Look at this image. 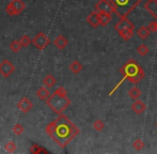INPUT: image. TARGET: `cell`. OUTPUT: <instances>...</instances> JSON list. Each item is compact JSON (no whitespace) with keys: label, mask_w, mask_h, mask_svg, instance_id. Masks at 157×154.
I'll use <instances>...</instances> for the list:
<instances>
[{"label":"cell","mask_w":157,"mask_h":154,"mask_svg":"<svg viewBox=\"0 0 157 154\" xmlns=\"http://www.w3.org/2000/svg\"><path fill=\"white\" fill-rule=\"evenodd\" d=\"M46 132L60 148H65L79 134V129L67 117L60 115L47 125Z\"/></svg>","instance_id":"cell-1"},{"label":"cell","mask_w":157,"mask_h":154,"mask_svg":"<svg viewBox=\"0 0 157 154\" xmlns=\"http://www.w3.org/2000/svg\"><path fill=\"white\" fill-rule=\"evenodd\" d=\"M120 73L122 74V78L114 86L113 89L109 92V96L116 93L119 88L121 87V85L123 83H125V81H129V83H134V85H138L140 81L143 80V78L145 76L142 67L139 65L137 63V61H135L134 59H130V60H128L127 62H125L123 64V67L120 69Z\"/></svg>","instance_id":"cell-2"},{"label":"cell","mask_w":157,"mask_h":154,"mask_svg":"<svg viewBox=\"0 0 157 154\" xmlns=\"http://www.w3.org/2000/svg\"><path fill=\"white\" fill-rule=\"evenodd\" d=\"M46 104L54 113L61 115L71 105V100L67 98V92H66L65 88L59 87L54 92V94H52L46 100Z\"/></svg>","instance_id":"cell-3"},{"label":"cell","mask_w":157,"mask_h":154,"mask_svg":"<svg viewBox=\"0 0 157 154\" xmlns=\"http://www.w3.org/2000/svg\"><path fill=\"white\" fill-rule=\"evenodd\" d=\"M119 18L127 17L143 0H109Z\"/></svg>","instance_id":"cell-4"},{"label":"cell","mask_w":157,"mask_h":154,"mask_svg":"<svg viewBox=\"0 0 157 154\" xmlns=\"http://www.w3.org/2000/svg\"><path fill=\"white\" fill-rule=\"evenodd\" d=\"M33 45L35 46L39 49H44L45 47H47L48 45L50 44V40L47 38V36H45V33L43 32H40L35 36V38L32 40Z\"/></svg>","instance_id":"cell-5"},{"label":"cell","mask_w":157,"mask_h":154,"mask_svg":"<svg viewBox=\"0 0 157 154\" xmlns=\"http://www.w3.org/2000/svg\"><path fill=\"white\" fill-rule=\"evenodd\" d=\"M94 9L97 12H106V13H111V14L114 13V9L109 0H99L95 4Z\"/></svg>","instance_id":"cell-6"},{"label":"cell","mask_w":157,"mask_h":154,"mask_svg":"<svg viewBox=\"0 0 157 154\" xmlns=\"http://www.w3.org/2000/svg\"><path fill=\"white\" fill-rule=\"evenodd\" d=\"M15 71V67L9 60H3L0 63V74L3 77H10Z\"/></svg>","instance_id":"cell-7"},{"label":"cell","mask_w":157,"mask_h":154,"mask_svg":"<svg viewBox=\"0 0 157 154\" xmlns=\"http://www.w3.org/2000/svg\"><path fill=\"white\" fill-rule=\"evenodd\" d=\"M135 29V24L132 23L127 17H124V18H120V21L114 25V29L117 31H121V30H124V29Z\"/></svg>","instance_id":"cell-8"},{"label":"cell","mask_w":157,"mask_h":154,"mask_svg":"<svg viewBox=\"0 0 157 154\" xmlns=\"http://www.w3.org/2000/svg\"><path fill=\"white\" fill-rule=\"evenodd\" d=\"M130 108H132V110L134 111L136 115H142L145 111V109H147V105H145L144 102H142V101H140L138 98V100L134 101V103L132 104Z\"/></svg>","instance_id":"cell-9"},{"label":"cell","mask_w":157,"mask_h":154,"mask_svg":"<svg viewBox=\"0 0 157 154\" xmlns=\"http://www.w3.org/2000/svg\"><path fill=\"white\" fill-rule=\"evenodd\" d=\"M87 23L93 28H97L98 26H101V24H99V13L96 10H94L93 12H91L87 16Z\"/></svg>","instance_id":"cell-10"},{"label":"cell","mask_w":157,"mask_h":154,"mask_svg":"<svg viewBox=\"0 0 157 154\" xmlns=\"http://www.w3.org/2000/svg\"><path fill=\"white\" fill-rule=\"evenodd\" d=\"M144 9L154 17L157 19V0H149L144 3Z\"/></svg>","instance_id":"cell-11"},{"label":"cell","mask_w":157,"mask_h":154,"mask_svg":"<svg viewBox=\"0 0 157 154\" xmlns=\"http://www.w3.org/2000/svg\"><path fill=\"white\" fill-rule=\"evenodd\" d=\"M32 107H33L32 103L30 102L27 98H23L17 103V108L23 111V113H28V111H30L32 109Z\"/></svg>","instance_id":"cell-12"},{"label":"cell","mask_w":157,"mask_h":154,"mask_svg":"<svg viewBox=\"0 0 157 154\" xmlns=\"http://www.w3.org/2000/svg\"><path fill=\"white\" fill-rule=\"evenodd\" d=\"M98 13H99V24H101V26L105 27V26H107L111 21L112 14L106 12H98Z\"/></svg>","instance_id":"cell-13"},{"label":"cell","mask_w":157,"mask_h":154,"mask_svg":"<svg viewBox=\"0 0 157 154\" xmlns=\"http://www.w3.org/2000/svg\"><path fill=\"white\" fill-rule=\"evenodd\" d=\"M136 34L138 36L139 39H141V40H143V41H144V40H147L150 37L151 31H150L149 28L145 27V26H141L140 28H138V29H137Z\"/></svg>","instance_id":"cell-14"},{"label":"cell","mask_w":157,"mask_h":154,"mask_svg":"<svg viewBox=\"0 0 157 154\" xmlns=\"http://www.w3.org/2000/svg\"><path fill=\"white\" fill-rule=\"evenodd\" d=\"M68 41L64 38L63 36H59L54 40V45L56 46L58 49H64V48L67 46Z\"/></svg>","instance_id":"cell-15"},{"label":"cell","mask_w":157,"mask_h":154,"mask_svg":"<svg viewBox=\"0 0 157 154\" xmlns=\"http://www.w3.org/2000/svg\"><path fill=\"white\" fill-rule=\"evenodd\" d=\"M134 30L135 29H130V28H128V29H124V30H121V31H118V33L122 40H124V41H128V40H130L132 37H134Z\"/></svg>","instance_id":"cell-16"},{"label":"cell","mask_w":157,"mask_h":154,"mask_svg":"<svg viewBox=\"0 0 157 154\" xmlns=\"http://www.w3.org/2000/svg\"><path fill=\"white\" fill-rule=\"evenodd\" d=\"M68 69H70V71L72 72L73 74H78V73H80V72L82 71L83 67H82V64L79 62V61L75 60V61H73V62L71 63L70 67H68Z\"/></svg>","instance_id":"cell-17"},{"label":"cell","mask_w":157,"mask_h":154,"mask_svg":"<svg viewBox=\"0 0 157 154\" xmlns=\"http://www.w3.org/2000/svg\"><path fill=\"white\" fill-rule=\"evenodd\" d=\"M36 95L41 101H46L50 96V94H49V91L47 90V88L41 87V88H39V89H37Z\"/></svg>","instance_id":"cell-18"},{"label":"cell","mask_w":157,"mask_h":154,"mask_svg":"<svg viewBox=\"0 0 157 154\" xmlns=\"http://www.w3.org/2000/svg\"><path fill=\"white\" fill-rule=\"evenodd\" d=\"M11 3V6H13V8L16 10V12L18 13H21L24 10H25V8H26V6H25V3H24L21 0H13V1H11L10 2Z\"/></svg>","instance_id":"cell-19"},{"label":"cell","mask_w":157,"mask_h":154,"mask_svg":"<svg viewBox=\"0 0 157 154\" xmlns=\"http://www.w3.org/2000/svg\"><path fill=\"white\" fill-rule=\"evenodd\" d=\"M128 95L132 100H138L139 98L141 96V90L138 89L137 87H132V89L128 91Z\"/></svg>","instance_id":"cell-20"},{"label":"cell","mask_w":157,"mask_h":154,"mask_svg":"<svg viewBox=\"0 0 157 154\" xmlns=\"http://www.w3.org/2000/svg\"><path fill=\"white\" fill-rule=\"evenodd\" d=\"M44 86L47 88H52L56 85V78H55L52 75H47L44 78Z\"/></svg>","instance_id":"cell-21"},{"label":"cell","mask_w":157,"mask_h":154,"mask_svg":"<svg viewBox=\"0 0 157 154\" xmlns=\"http://www.w3.org/2000/svg\"><path fill=\"white\" fill-rule=\"evenodd\" d=\"M137 52H138L141 57H145L150 52V48L147 47L145 44H141V45H139L138 47H137Z\"/></svg>","instance_id":"cell-22"},{"label":"cell","mask_w":157,"mask_h":154,"mask_svg":"<svg viewBox=\"0 0 157 154\" xmlns=\"http://www.w3.org/2000/svg\"><path fill=\"white\" fill-rule=\"evenodd\" d=\"M144 146H145L144 142H143V140L140 139V138H137V139L134 140V142H132V148L136 151H141L144 148Z\"/></svg>","instance_id":"cell-23"},{"label":"cell","mask_w":157,"mask_h":154,"mask_svg":"<svg viewBox=\"0 0 157 154\" xmlns=\"http://www.w3.org/2000/svg\"><path fill=\"white\" fill-rule=\"evenodd\" d=\"M93 129L96 132H101L104 129H105V123L101 120H95L93 123Z\"/></svg>","instance_id":"cell-24"},{"label":"cell","mask_w":157,"mask_h":154,"mask_svg":"<svg viewBox=\"0 0 157 154\" xmlns=\"http://www.w3.org/2000/svg\"><path fill=\"white\" fill-rule=\"evenodd\" d=\"M21 47H23V46H21V42H19V40H18V41H13L12 43L10 44L11 50H12V52H19Z\"/></svg>","instance_id":"cell-25"},{"label":"cell","mask_w":157,"mask_h":154,"mask_svg":"<svg viewBox=\"0 0 157 154\" xmlns=\"http://www.w3.org/2000/svg\"><path fill=\"white\" fill-rule=\"evenodd\" d=\"M19 42H21V46H23V47H27V46L29 45L32 41H31V39H30L29 37L25 34V36H23L21 39H19Z\"/></svg>","instance_id":"cell-26"},{"label":"cell","mask_w":157,"mask_h":154,"mask_svg":"<svg viewBox=\"0 0 157 154\" xmlns=\"http://www.w3.org/2000/svg\"><path fill=\"white\" fill-rule=\"evenodd\" d=\"M4 149H6L8 152L12 153V152H14V151L16 150V144H15V142H13V141H9L8 144H6Z\"/></svg>","instance_id":"cell-27"},{"label":"cell","mask_w":157,"mask_h":154,"mask_svg":"<svg viewBox=\"0 0 157 154\" xmlns=\"http://www.w3.org/2000/svg\"><path fill=\"white\" fill-rule=\"evenodd\" d=\"M6 14H9L10 16H14V15H17V14H18V13L16 12V10H15V9L13 8L12 6H11V3H9L8 6H6Z\"/></svg>","instance_id":"cell-28"},{"label":"cell","mask_w":157,"mask_h":154,"mask_svg":"<svg viewBox=\"0 0 157 154\" xmlns=\"http://www.w3.org/2000/svg\"><path fill=\"white\" fill-rule=\"evenodd\" d=\"M13 132L16 135H21L24 133V126L21 124H15V126L13 127Z\"/></svg>","instance_id":"cell-29"},{"label":"cell","mask_w":157,"mask_h":154,"mask_svg":"<svg viewBox=\"0 0 157 154\" xmlns=\"http://www.w3.org/2000/svg\"><path fill=\"white\" fill-rule=\"evenodd\" d=\"M147 28L151 32H157V19H154L147 25Z\"/></svg>","instance_id":"cell-30"},{"label":"cell","mask_w":157,"mask_h":154,"mask_svg":"<svg viewBox=\"0 0 157 154\" xmlns=\"http://www.w3.org/2000/svg\"><path fill=\"white\" fill-rule=\"evenodd\" d=\"M30 152L37 153V152H47V151L44 150V149H42V148H40V147L35 146V144H33V146L31 147V149H30Z\"/></svg>","instance_id":"cell-31"},{"label":"cell","mask_w":157,"mask_h":154,"mask_svg":"<svg viewBox=\"0 0 157 154\" xmlns=\"http://www.w3.org/2000/svg\"><path fill=\"white\" fill-rule=\"evenodd\" d=\"M156 127H157V121H156Z\"/></svg>","instance_id":"cell-32"}]
</instances>
